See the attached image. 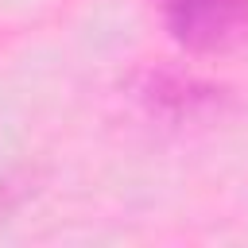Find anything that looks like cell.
Masks as SVG:
<instances>
[{"mask_svg":"<svg viewBox=\"0 0 248 248\" xmlns=\"http://www.w3.org/2000/svg\"><path fill=\"white\" fill-rule=\"evenodd\" d=\"M159 16L190 54H225L248 43V0H159Z\"/></svg>","mask_w":248,"mask_h":248,"instance_id":"1","label":"cell"}]
</instances>
